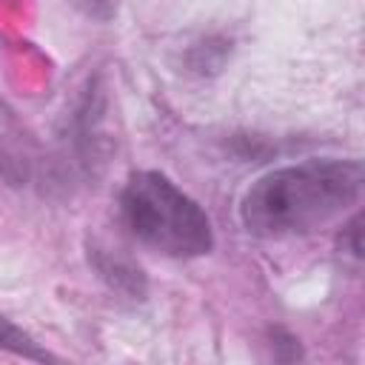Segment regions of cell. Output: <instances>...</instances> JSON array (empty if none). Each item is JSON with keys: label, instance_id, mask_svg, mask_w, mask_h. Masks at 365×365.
Segmentation results:
<instances>
[{"label": "cell", "instance_id": "obj_1", "mask_svg": "<svg viewBox=\"0 0 365 365\" xmlns=\"http://www.w3.org/2000/svg\"><path fill=\"white\" fill-rule=\"evenodd\" d=\"M362 194L356 160H302L262 174L242 197V225L265 240L314 234L339 220Z\"/></svg>", "mask_w": 365, "mask_h": 365}, {"label": "cell", "instance_id": "obj_2", "mask_svg": "<svg viewBox=\"0 0 365 365\" xmlns=\"http://www.w3.org/2000/svg\"><path fill=\"white\" fill-rule=\"evenodd\" d=\"M125 228L165 257H202L214 248L205 211L160 171H137L120 194Z\"/></svg>", "mask_w": 365, "mask_h": 365}, {"label": "cell", "instance_id": "obj_3", "mask_svg": "<svg viewBox=\"0 0 365 365\" xmlns=\"http://www.w3.org/2000/svg\"><path fill=\"white\" fill-rule=\"evenodd\" d=\"M0 348L20 354V356H31V359H46V354L37 348V342L6 317H0Z\"/></svg>", "mask_w": 365, "mask_h": 365}]
</instances>
